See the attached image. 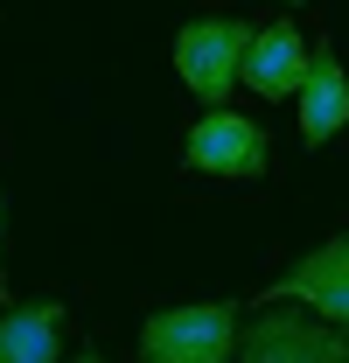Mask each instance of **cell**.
I'll return each instance as SVG.
<instances>
[{"mask_svg":"<svg viewBox=\"0 0 349 363\" xmlns=\"http://www.w3.org/2000/svg\"><path fill=\"white\" fill-rule=\"evenodd\" d=\"M245 321L231 301H196V308H161L140 328V357L147 363H238Z\"/></svg>","mask_w":349,"mask_h":363,"instance_id":"1","label":"cell"},{"mask_svg":"<svg viewBox=\"0 0 349 363\" xmlns=\"http://www.w3.org/2000/svg\"><path fill=\"white\" fill-rule=\"evenodd\" d=\"M238 363H349V328L301 315L294 301H272L265 315L245 321Z\"/></svg>","mask_w":349,"mask_h":363,"instance_id":"2","label":"cell"},{"mask_svg":"<svg viewBox=\"0 0 349 363\" xmlns=\"http://www.w3.org/2000/svg\"><path fill=\"white\" fill-rule=\"evenodd\" d=\"M252 21H189L182 35H174V70H182V84L196 91L203 105H223L231 84H245V49H252Z\"/></svg>","mask_w":349,"mask_h":363,"instance_id":"3","label":"cell"},{"mask_svg":"<svg viewBox=\"0 0 349 363\" xmlns=\"http://www.w3.org/2000/svg\"><path fill=\"white\" fill-rule=\"evenodd\" d=\"M259 301H265V308H272V301H294V308H314L321 321L349 328V238L314 245L301 266H287L272 286H265Z\"/></svg>","mask_w":349,"mask_h":363,"instance_id":"4","label":"cell"},{"mask_svg":"<svg viewBox=\"0 0 349 363\" xmlns=\"http://www.w3.org/2000/svg\"><path fill=\"white\" fill-rule=\"evenodd\" d=\"M189 168H203V175H259L265 168V133L245 112L210 105V112L189 126Z\"/></svg>","mask_w":349,"mask_h":363,"instance_id":"5","label":"cell"},{"mask_svg":"<svg viewBox=\"0 0 349 363\" xmlns=\"http://www.w3.org/2000/svg\"><path fill=\"white\" fill-rule=\"evenodd\" d=\"M301 140L307 147H328V140L349 126V70L343 56L328 43H314V56H307V77H301Z\"/></svg>","mask_w":349,"mask_h":363,"instance_id":"6","label":"cell"},{"mask_svg":"<svg viewBox=\"0 0 349 363\" xmlns=\"http://www.w3.org/2000/svg\"><path fill=\"white\" fill-rule=\"evenodd\" d=\"M307 56H314V43H307L301 28L294 21H272L245 49V84L259 91V98H294L301 77H307Z\"/></svg>","mask_w":349,"mask_h":363,"instance_id":"7","label":"cell"},{"mask_svg":"<svg viewBox=\"0 0 349 363\" xmlns=\"http://www.w3.org/2000/svg\"><path fill=\"white\" fill-rule=\"evenodd\" d=\"M63 350V308L43 301V308H7L0 321V363H56Z\"/></svg>","mask_w":349,"mask_h":363,"instance_id":"8","label":"cell"},{"mask_svg":"<svg viewBox=\"0 0 349 363\" xmlns=\"http://www.w3.org/2000/svg\"><path fill=\"white\" fill-rule=\"evenodd\" d=\"M0 279H7V238H0Z\"/></svg>","mask_w":349,"mask_h":363,"instance_id":"9","label":"cell"},{"mask_svg":"<svg viewBox=\"0 0 349 363\" xmlns=\"http://www.w3.org/2000/svg\"><path fill=\"white\" fill-rule=\"evenodd\" d=\"M77 363H91V357H77Z\"/></svg>","mask_w":349,"mask_h":363,"instance_id":"10","label":"cell"},{"mask_svg":"<svg viewBox=\"0 0 349 363\" xmlns=\"http://www.w3.org/2000/svg\"><path fill=\"white\" fill-rule=\"evenodd\" d=\"M287 7H294V0H287Z\"/></svg>","mask_w":349,"mask_h":363,"instance_id":"11","label":"cell"}]
</instances>
